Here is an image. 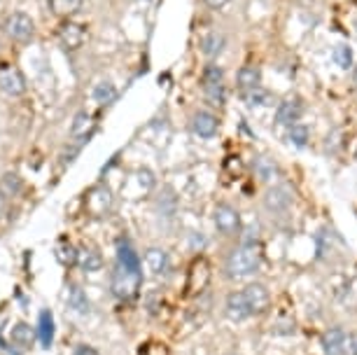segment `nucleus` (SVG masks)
I'll return each mask as SVG.
<instances>
[{"instance_id":"obj_26","label":"nucleus","mask_w":357,"mask_h":355,"mask_svg":"<svg viewBox=\"0 0 357 355\" xmlns=\"http://www.w3.org/2000/svg\"><path fill=\"white\" fill-rule=\"evenodd\" d=\"M308 138H311V131H308L306 124H292L287 126V140L292 143L294 147H306L308 145Z\"/></svg>"},{"instance_id":"obj_14","label":"nucleus","mask_w":357,"mask_h":355,"mask_svg":"<svg viewBox=\"0 0 357 355\" xmlns=\"http://www.w3.org/2000/svg\"><path fill=\"white\" fill-rule=\"evenodd\" d=\"M112 209V194L107 187H96V190H91V194L86 197V211L91 213V216H105L107 211Z\"/></svg>"},{"instance_id":"obj_11","label":"nucleus","mask_w":357,"mask_h":355,"mask_svg":"<svg viewBox=\"0 0 357 355\" xmlns=\"http://www.w3.org/2000/svg\"><path fill=\"white\" fill-rule=\"evenodd\" d=\"M145 269L150 271V276H166L171 269V257L164 248H147L145 250Z\"/></svg>"},{"instance_id":"obj_12","label":"nucleus","mask_w":357,"mask_h":355,"mask_svg":"<svg viewBox=\"0 0 357 355\" xmlns=\"http://www.w3.org/2000/svg\"><path fill=\"white\" fill-rule=\"evenodd\" d=\"M220 129V119L208 110H197L192 115V131L197 133L199 138H213Z\"/></svg>"},{"instance_id":"obj_22","label":"nucleus","mask_w":357,"mask_h":355,"mask_svg":"<svg viewBox=\"0 0 357 355\" xmlns=\"http://www.w3.org/2000/svg\"><path fill=\"white\" fill-rule=\"evenodd\" d=\"M38 339H40V346L43 348L52 346V341H54V316L50 311H43L38 318Z\"/></svg>"},{"instance_id":"obj_31","label":"nucleus","mask_w":357,"mask_h":355,"mask_svg":"<svg viewBox=\"0 0 357 355\" xmlns=\"http://www.w3.org/2000/svg\"><path fill=\"white\" fill-rule=\"evenodd\" d=\"M208 100H211L213 105H225L227 100V89L225 84H211V86H204Z\"/></svg>"},{"instance_id":"obj_21","label":"nucleus","mask_w":357,"mask_h":355,"mask_svg":"<svg viewBox=\"0 0 357 355\" xmlns=\"http://www.w3.org/2000/svg\"><path fill=\"white\" fill-rule=\"evenodd\" d=\"M236 82H238V89H252V86L261 84V70L257 66H243L238 73H236Z\"/></svg>"},{"instance_id":"obj_29","label":"nucleus","mask_w":357,"mask_h":355,"mask_svg":"<svg viewBox=\"0 0 357 355\" xmlns=\"http://www.w3.org/2000/svg\"><path fill=\"white\" fill-rule=\"evenodd\" d=\"M334 63L339 66L341 70H348V68H353V50H350L348 45H339L334 50Z\"/></svg>"},{"instance_id":"obj_7","label":"nucleus","mask_w":357,"mask_h":355,"mask_svg":"<svg viewBox=\"0 0 357 355\" xmlns=\"http://www.w3.org/2000/svg\"><path fill=\"white\" fill-rule=\"evenodd\" d=\"M225 313H227L229 320H234V323H243V320L252 318V311H250V306H248V301L243 297V290H234V292L227 294Z\"/></svg>"},{"instance_id":"obj_18","label":"nucleus","mask_w":357,"mask_h":355,"mask_svg":"<svg viewBox=\"0 0 357 355\" xmlns=\"http://www.w3.org/2000/svg\"><path fill=\"white\" fill-rule=\"evenodd\" d=\"M252 169H255V176L259 180H264V183H271V180L280 178V166L275 164V159L271 157H257Z\"/></svg>"},{"instance_id":"obj_23","label":"nucleus","mask_w":357,"mask_h":355,"mask_svg":"<svg viewBox=\"0 0 357 355\" xmlns=\"http://www.w3.org/2000/svg\"><path fill=\"white\" fill-rule=\"evenodd\" d=\"M68 306L79 316L89 313V299H86V294L79 285H68Z\"/></svg>"},{"instance_id":"obj_13","label":"nucleus","mask_w":357,"mask_h":355,"mask_svg":"<svg viewBox=\"0 0 357 355\" xmlns=\"http://www.w3.org/2000/svg\"><path fill=\"white\" fill-rule=\"evenodd\" d=\"M59 40H61V45L68 52H75V50H79V47L84 45L86 31L75 22H63L61 29H59Z\"/></svg>"},{"instance_id":"obj_24","label":"nucleus","mask_w":357,"mask_h":355,"mask_svg":"<svg viewBox=\"0 0 357 355\" xmlns=\"http://www.w3.org/2000/svg\"><path fill=\"white\" fill-rule=\"evenodd\" d=\"M50 3V10L54 12L56 17H73L82 10V0H47Z\"/></svg>"},{"instance_id":"obj_3","label":"nucleus","mask_w":357,"mask_h":355,"mask_svg":"<svg viewBox=\"0 0 357 355\" xmlns=\"http://www.w3.org/2000/svg\"><path fill=\"white\" fill-rule=\"evenodd\" d=\"M213 222L222 236H236L241 232V213L229 204H218L213 211Z\"/></svg>"},{"instance_id":"obj_2","label":"nucleus","mask_w":357,"mask_h":355,"mask_svg":"<svg viewBox=\"0 0 357 355\" xmlns=\"http://www.w3.org/2000/svg\"><path fill=\"white\" fill-rule=\"evenodd\" d=\"M143 283V273H133L126 271L122 264H114V269L110 273V290L117 299H131L136 297Z\"/></svg>"},{"instance_id":"obj_1","label":"nucleus","mask_w":357,"mask_h":355,"mask_svg":"<svg viewBox=\"0 0 357 355\" xmlns=\"http://www.w3.org/2000/svg\"><path fill=\"white\" fill-rule=\"evenodd\" d=\"M261 266V252L257 246L238 243L234 250H229L225 259V276L227 278H248L255 276Z\"/></svg>"},{"instance_id":"obj_16","label":"nucleus","mask_w":357,"mask_h":355,"mask_svg":"<svg viewBox=\"0 0 357 355\" xmlns=\"http://www.w3.org/2000/svg\"><path fill=\"white\" fill-rule=\"evenodd\" d=\"M241 96H243V100L250 108H268V105H273V96H271V91L266 89V86H252V89H245V91H241Z\"/></svg>"},{"instance_id":"obj_10","label":"nucleus","mask_w":357,"mask_h":355,"mask_svg":"<svg viewBox=\"0 0 357 355\" xmlns=\"http://www.w3.org/2000/svg\"><path fill=\"white\" fill-rule=\"evenodd\" d=\"M0 89L10 93V96H22L26 91V80L22 70L15 68V66H3L0 68Z\"/></svg>"},{"instance_id":"obj_17","label":"nucleus","mask_w":357,"mask_h":355,"mask_svg":"<svg viewBox=\"0 0 357 355\" xmlns=\"http://www.w3.org/2000/svg\"><path fill=\"white\" fill-rule=\"evenodd\" d=\"M225 45H227L225 33L213 31V33H208V36H204V40H201V52H204L208 59H218L222 52H225Z\"/></svg>"},{"instance_id":"obj_9","label":"nucleus","mask_w":357,"mask_h":355,"mask_svg":"<svg viewBox=\"0 0 357 355\" xmlns=\"http://www.w3.org/2000/svg\"><path fill=\"white\" fill-rule=\"evenodd\" d=\"M346 337H348V332L339 325L325 330L320 337L322 353L325 355H346Z\"/></svg>"},{"instance_id":"obj_20","label":"nucleus","mask_w":357,"mask_h":355,"mask_svg":"<svg viewBox=\"0 0 357 355\" xmlns=\"http://www.w3.org/2000/svg\"><path fill=\"white\" fill-rule=\"evenodd\" d=\"M117 264H122L126 271H133V273H143L140 269V257H138V252L133 250V248L129 243H122L119 246V250H117Z\"/></svg>"},{"instance_id":"obj_5","label":"nucleus","mask_w":357,"mask_h":355,"mask_svg":"<svg viewBox=\"0 0 357 355\" xmlns=\"http://www.w3.org/2000/svg\"><path fill=\"white\" fill-rule=\"evenodd\" d=\"M243 297L248 301V306H250L252 316H261V313L268 311V306H271V290L264 285V283H248L243 287Z\"/></svg>"},{"instance_id":"obj_37","label":"nucleus","mask_w":357,"mask_h":355,"mask_svg":"<svg viewBox=\"0 0 357 355\" xmlns=\"http://www.w3.org/2000/svg\"><path fill=\"white\" fill-rule=\"evenodd\" d=\"M353 77H355V84H357V66H355V73H353Z\"/></svg>"},{"instance_id":"obj_6","label":"nucleus","mask_w":357,"mask_h":355,"mask_svg":"<svg viewBox=\"0 0 357 355\" xmlns=\"http://www.w3.org/2000/svg\"><path fill=\"white\" fill-rule=\"evenodd\" d=\"M292 206V194H289L285 187H268L264 194V209L271 213V216H285Z\"/></svg>"},{"instance_id":"obj_30","label":"nucleus","mask_w":357,"mask_h":355,"mask_svg":"<svg viewBox=\"0 0 357 355\" xmlns=\"http://www.w3.org/2000/svg\"><path fill=\"white\" fill-rule=\"evenodd\" d=\"M77 255H79V250L75 246H70V243H63V246H59L56 248V259L61 262L63 266H73V264H77Z\"/></svg>"},{"instance_id":"obj_36","label":"nucleus","mask_w":357,"mask_h":355,"mask_svg":"<svg viewBox=\"0 0 357 355\" xmlns=\"http://www.w3.org/2000/svg\"><path fill=\"white\" fill-rule=\"evenodd\" d=\"M3 206H5V197L0 194V213H3Z\"/></svg>"},{"instance_id":"obj_8","label":"nucleus","mask_w":357,"mask_h":355,"mask_svg":"<svg viewBox=\"0 0 357 355\" xmlns=\"http://www.w3.org/2000/svg\"><path fill=\"white\" fill-rule=\"evenodd\" d=\"M301 115H304V100L299 96H289L282 100L278 105V110H275V122L280 126H292L299 122Z\"/></svg>"},{"instance_id":"obj_32","label":"nucleus","mask_w":357,"mask_h":355,"mask_svg":"<svg viewBox=\"0 0 357 355\" xmlns=\"http://www.w3.org/2000/svg\"><path fill=\"white\" fill-rule=\"evenodd\" d=\"M225 80V73H222L220 66L215 63H208L206 70H204V86H211V84H222Z\"/></svg>"},{"instance_id":"obj_28","label":"nucleus","mask_w":357,"mask_h":355,"mask_svg":"<svg viewBox=\"0 0 357 355\" xmlns=\"http://www.w3.org/2000/svg\"><path fill=\"white\" fill-rule=\"evenodd\" d=\"M93 98H96V103L107 105L117 98V89H114L112 82H98L96 86H93Z\"/></svg>"},{"instance_id":"obj_33","label":"nucleus","mask_w":357,"mask_h":355,"mask_svg":"<svg viewBox=\"0 0 357 355\" xmlns=\"http://www.w3.org/2000/svg\"><path fill=\"white\" fill-rule=\"evenodd\" d=\"M346 355H357V330L348 332V337H346Z\"/></svg>"},{"instance_id":"obj_19","label":"nucleus","mask_w":357,"mask_h":355,"mask_svg":"<svg viewBox=\"0 0 357 355\" xmlns=\"http://www.w3.org/2000/svg\"><path fill=\"white\" fill-rule=\"evenodd\" d=\"M10 339H12V344H15L17 348L29 351V348L33 346V341H36V330H33L29 323H17L15 327H12Z\"/></svg>"},{"instance_id":"obj_25","label":"nucleus","mask_w":357,"mask_h":355,"mask_svg":"<svg viewBox=\"0 0 357 355\" xmlns=\"http://www.w3.org/2000/svg\"><path fill=\"white\" fill-rule=\"evenodd\" d=\"M93 129V122H91V115L86 110L77 112L75 119H73V126H70V133L73 138H86L89 136V131Z\"/></svg>"},{"instance_id":"obj_4","label":"nucleus","mask_w":357,"mask_h":355,"mask_svg":"<svg viewBox=\"0 0 357 355\" xmlns=\"http://www.w3.org/2000/svg\"><path fill=\"white\" fill-rule=\"evenodd\" d=\"M5 33H8V38H12L15 43H29L33 38V33H36V24H33V19L29 15H24V12H15V15H10L8 22H5Z\"/></svg>"},{"instance_id":"obj_15","label":"nucleus","mask_w":357,"mask_h":355,"mask_svg":"<svg viewBox=\"0 0 357 355\" xmlns=\"http://www.w3.org/2000/svg\"><path fill=\"white\" fill-rule=\"evenodd\" d=\"M77 266L82 269L84 273H96L103 269V255L91 246H84L79 248V255H77Z\"/></svg>"},{"instance_id":"obj_27","label":"nucleus","mask_w":357,"mask_h":355,"mask_svg":"<svg viewBox=\"0 0 357 355\" xmlns=\"http://www.w3.org/2000/svg\"><path fill=\"white\" fill-rule=\"evenodd\" d=\"M19 192H22V178L17 173H5L0 178V194L8 199V197H17Z\"/></svg>"},{"instance_id":"obj_35","label":"nucleus","mask_w":357,"mask_h":355,"mask_svg":"<svg viewBox=\"0 0 357 355\" xmlns=\"http://www.w3.org/2000/svg\"><path fill=\"white\" fill-rule=\"evenodd\" d=\"M204 3H206L211 10H222V8H225V5L229 3V0H204Z\"/></svg>"},{"instance_id":"obj_34","label":"nucleus","mask_w":357,"mask_h":355,"mask_svg":"<svg viewBox=\"0 0 357 355\" xmlns=\"http://www.w3.org/2000/svg\"><path fill=\"white\" fill-rule=\"evenodd\" d=\"M75 355H98L96 348H91V346H86V344H79L75 348Z\"/></svg>"}]
</instances>
